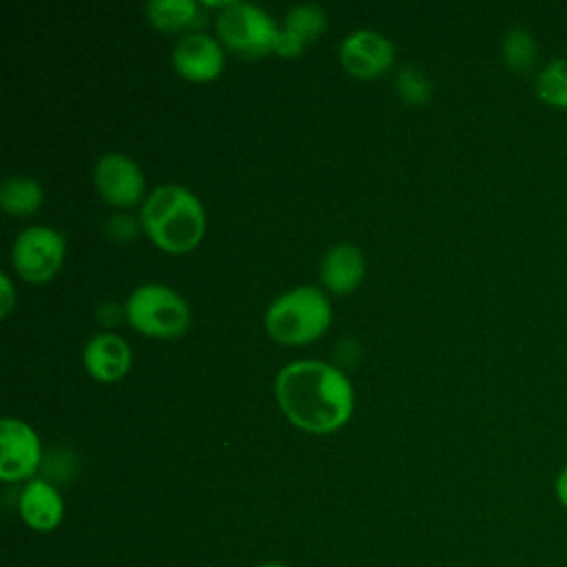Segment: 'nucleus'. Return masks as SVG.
<instances>
[{"instance_id":"obj_1","label":"nucleus","mask_w":567,"mask_h":567,"mask_svg":"<svg viewBox=\"0 0 567 567\" xmlns=\"http://www.w3.org/2000/svg\"><path fill=\"white\" fill-rule=\"evenodd\" d=\"M275 399L295 427L310 434H328L350 419L354 390L337 365L297 359L279 368Z\"/></svg>"},{"instance_id":"obj_2","label":"nucleus","mask_w":567,"mask_h":567,"mask_svg":"<svg viewBox=\"0 0 567 567\" xmlns=\"http://www.w3.org/2000/svg\"><path fill=\"white\" fill-rule=\"evenodd\" d=\"M140 224L148 239L166 252L193 250L206 226L199 197L182 184L155 186L142 202Z\"/></svg>"},{"instance_id":"obj_3","label":"nucleus","mask_w":567,"mask_h":567,"mask_svg":"<svg viewBox=\"0 0 567 567\" xmlns=\"http://www.w3.org/2000/svg\"><path fill=\"white\" fill-rule=\"evenodd\" d=\"M332 319V306L317 286H295L277 295L266 312V332L284 346H303L326 332Z\"/></svg>"},{"instance_id":"obj_4","label":"nucleus","mask_w":567,"mask_h":567,"mask_svg":"<svg viewBox=\"0 0 567 567\" xmlns=\"http://www.w3.org/2000/svg\"><path fill=\"white\" fill-rule=\"evenodd\" d=\"M124 315L133 330L159 339L179 337L190 323V308L186 299L159 281H144L135 286L124 299Z\"/></svg>"},{"instance_id":"obj_5","label":"nucleus","mask_w":567,"mask_h":567,"mask_svg":"<svg viewBox=\"0 0 567 567\" xmlns=\"http://www.w3.org/2000/svg\"><path fill=\"white\" fill-rule=\"evenodd\" d=\"M215 29L224 47L239 58H261L272 51L279 27L259 4L230 0L219 9Z\"/></svg>"},{"instance_id":"obj_6","label":"nucleus","mask_w":567,"mask_h":567,"mask_svg":"<svg viewBox=\"0 0 567 567\" xmlns=\"http://www.w3.org/2000/svg\"><path fill=\"white\" fill-rule=\"evenodd\" d=\"M64 257V237L53 226L35 224L20 230L11 244L13 270L31 281L40 284L55 275Z\"/></svg>"},{"instance_id":"obj_7","label":"nucleus","mask_w":567,"mask_h":567,"mask_svg":"<svg viewBox=\"0 0 567 567\" xmlns=\"http://www.w3.org/2000/svg\"><path fill=\"white\" fill-rule=\"evenodd\" d=\"M42 463V445L35 430L16 416L0 421V478L22 481L35 474Z\"/></svg>"},{"instance_id":"obj_8","label":"nucleus","mask_w":567,"mask_h":567,"mask_svg":"<svg viewBox=\"0 0 567 567\" xmlns=\"http://www.w3.org/2000/svg\"><path fill=\"white\" fill-rule=\"evenodd\" d=\"M91 175L100 197L113 206L128 208L142 199L144 173L137 162L124 153H102L95 159Z\"/></svg>"},{"instance_id":"obj_9","label":"nucleus","mask_w":567,"mask_h":567,"mask_svg":"<svg viewBox=\"0 0 567 567\" xmlns=\"http://www.w3.org/2000/svg\"><path fill=\"white\" fill-rule=\"evenodd\" d=\"M394 44L374 29H354L339 42V62L354 78H377L390 69Z\"/></svg>"},{"instance_id":"obj_10","label":"nucleus","mask_w":567,"mask_h":567,"mask_svg":"<svg viewBox=\"0 0 567 567\" xmlns=\"http://www.w3.org/2000/svg\"><path fill=\"white\" fill-rule=\"evenodd\" d=\"M171 64L177 75L193 82H206L221 73L224 49L213 35L204 31H188L173 44Z\"/></svg>"},{"instance_id":"obj_11","label":"nucleus","mask_w":567,"mask_h":567,"mask_svg":"<svg viewBox=\"0 0 567 567\" xmlns=\"http://www.w3.org/2000/svg\"><path fill=\"white\" fill-rule=\"evenodd\" d=\"M84 370L97 381H117L131 368V346L115 332H97L82 348Z\"/></svg>"},{"instance_id":"obj_12","label":"nucleus","mask_w":567,"mask_h":567,"mask_svg":"<svg viewBox=\"0 0 567 567\" xmlns=\"http://www.w3.org/2000/svg\"><path fill=\"white\" fill-rule=\"evenodd\" d=\"M365 275V259L357 244L337 241L326 248L319 261L321 284L334 295H348L359 288Z\"/></svg>"},{"instance_id":"obj_13","label":"nucleus","mask_w":567,"mask_h":567,"mask_svg":"<svg viewBox=\"0 0 567 567\" xmlns=\"http://www.w3.org/2000/svg\"><path fill=\"white\" fill-rule=\"evenodd\" d=\"M18 512L35 532H51L64 516V503L58 487L47 478H31L20 492Z\"/></svg>"},{"instance_id":"obj_14","label":"nucleus","mask_w":567,"mask_h":567,"mask_svg":"<svg viewBox=\"0 0 567 567\" xmlns=\"http://www.w3.org/2000/svg\"><path fill=\"white\" fill-rule=\"evenodd\" d=\"M202 7L204 4L195 0H148L144 4V13L157 31L173 33L197 27L204 16Z\"/></svg>"},{"instance_id":"obj_15","label":"nucleus","mask_w":567,"mask_h":567,"mask_svg":"<svg viewBox=\"0 0 567 567\" xmlns=\"http://www.w3.org/2000/svg\"><path fill=\"white\" fill-rule=\"evenodd\" d=\"M44 199L42 186L29 177V175H11L4 177L0 184V206L9 213V215H31L33 210L40 208Z\"/></svg>"},{"instance_id":"obj_16","label":"nucleus","mask_w":567,"mask_h":567,"mask_svg":"<svg viewBox=\"0 0 567 567\" xmlns=\"http://www.w3.org/2000/svg\"><path fill=\"white\" fill-rule=\"evenodd\" d=\"M326 24H328V18L323 7L315 2H299L286 11L281 27L308 44L326 31Z\"/></svg>"},{"instance_id":"obj_17","label":"nucleus","mask_w":567,"mask_h":567,"mask_svg":"<svg viewBox=\"0 0 567 567\" xmlns=\"http://www.w3.org/2000/svg\"><path fill=\"white\" fill-rule=\"evenodd\" d=\"M536 95L556 109L567 111V58H551L536 75Z\"/></svg>"},{"instance_id":"obj_18","label":"nucleus","mask_w":567,"mask_h":567,"mask_svg":"<svg viewBox=\"0 0 567 567\" xmlns=\"http://www.w3.org/2000/svg\"><path fill=\"white\" fill-rule=\"evenodd\" d=\"M501 49H503L505 64L516 73L529 71L536 62V40L532 31L525 27L507 29V33L503 35Z\"/></svg>"},{"instance_id":"obj_19","label":"nucleus","mask_w":567,"mask_h":567,"mask_svg":"<svg viewBox=\"0 0 567 567\" xmlns=\"http://www.w3.org/2000/svg\"><path fill=\"white\" fill-rule=\"evenodd\" d=\"M396 93L403 104L408 106H423L432 95V82L430 78L416 69V66H401L394 80Z\"/></svg>"},{"instance_id":"obj_20","label":"nucleus","mask_w":567,"mask_h":567,"mask_svg":"<svg viewBox=\"0 0 567 567\" xmlns=\"http://www.w3.org/2000/svg\"><path fill=\"white\" fill-rule=\"evenodd\" d=\"M140 226H142V224H137V219L131 217L128 213H113V215H109L106 221L102 224V230H104V235H106L111 241L122 244V241H131V239L137 235Z\"/></svg>"},{"instance_id":"obj_21","label":"nucleus","mask_w":567,"mask_h":567,"mask_svg":"<svg viewBox=\"0 0 567 567\" xmlns=\"http://www.w3.org/2000/svg\"><path fill=\"white\" fill-rule=\"evenodd\" d=\"M306 42H301L297 35H292L290 31H286L284 27H279V33H277V40H275V47L272 51L281 58H297L301 51H303Z\"/></svg>"},{"instance_id":"obj_22","label":"nucleus","mask_w":567,"mask_h":567,"mask_svg":"<svg viewBox=\"0 0 567 567\" xmlns=\"http://www.w3.org/2000/svg\"><path fill=\"white\" fill-rule=\"evenodd\" d=\"M95 317L102 326H115L124 315V303H117V301H102L95 310Z\"/></svg>"},{"instance_id":"obj_23","label":"nucleus","mask_w":567,"mask_h":567,"mask_svg":"<svg viewBox=\"0 0 567 567\" xmlns=\"http://www.w3.org/2000/svg\"><path fill=\"white\" fill-rule=\"evenodd\" d=\"M0 292H2V297H0V312L9 315V310H11L13 301H16V288H13V284H11V279H9V275L4 270L0 272Z\"/></svg>"},{"instance_id":"obj_24","label":"nucleus","mask_w":567,"mask_h":567,"mask_svg":"<svg viewBox=\"0 0 567 567\" xmlns=\"http://www.w3.org/2000/svg\"><path fill=\"white\" fill-rule=\"evenodd\" d=\"M554 494L558 498V503L567 509V465L560 467V472L556 474V481H554Z\"/></svg>"},{"instance_id":"obj_25","label":"nucleus","mask_w":567,"mask_h":567,"mask_svg":"<svg viewBox=\"0 0 567 567\" xmlns=\"http://www.w3.org/2000/svg\"><path fill=\"white\" fill-rule=\"evenodd\" d=\"M257 567H288V565H284V563H277V560H272V563H264V565H257Z\"/></svg>"}]
</instances>
